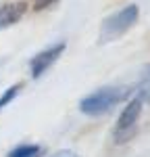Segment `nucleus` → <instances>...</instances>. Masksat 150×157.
Masks as SVG:
<instances>
[{
  "label": "nucleus",
  "instance_id": "1",
  "mask_svg": "<svg viewBox=\"0 0 150 157\" xmlns=\"http://www.w3.org/2000/svg\"><path fill=\"white\" fill-rule=\"evenodd\" d=\"M127 97H129V88L125 86H104L81 98L79 111L86 115H102V113H109L115 105L123 103Z\"/></svg>",
  "mask_w": 150,
  "mask_h": 157
},
{
  "label": "nucleus",
  "instance_id": "2",
  "mask_svg": "<svg viewBox=\"0 0 150 157\" xmlns=\"http://www.w3.org/2000/svg\"><path fill=\"white\" fill-rule=\"evenodd\" d=\"M138 17H140V6L138 4H127L123 9H119L117 13L109 15L100 25L98 42L106 44V42H112V40L121 38L125 32H129L138 23Z\"/></svg>",
  "mask_w": 150,
  "mask_h": 157
},
{
  "label": "nucleus",
  "instance_id": "3",
  "mask_svg": "<svg viewBox=\"0 0 150 157\" xmlns=\"http://www.w3.org/2000/svg\"><path fill=\"white\" fill-rule=\"evenodd\" d=\"M142 103L144 101L140 97H136L123 107L119 120H117V126H115V143H125V138H129L134 134V130L138 126V120L142 115Z\"/></svg>",
  "mask_w": 150,
  "mask_h": 157
},
{
  "label": "nucleus",
  "instance_id": "4",
  "mask_svg": "<svg viewBox=\"0 0 150 157\" xmlns=\"http://www.w3.org/2000/svg\"><path fill=\"white\" fill-rule=\"evenodd\" d=\"M62 52H65V42H59V44H54V46H50V48L40 50L36 57L29 61L31 78H40V75H44V73H46L50 67L59 61V57H61Z\"/></svg>",
  "mask_w": 150,
  "mask_h": 157
},
{
  "label": "nucleus",
  "instance_id": "5",
  "mask_svg": "<svg viewBox=\"0 0 150 157\" xmlns=\"http://www.w3.org/2000/svg\"><path fill=\"white\" fill-rule=\"evenodd\" d=\"M27 11V4L25 2H6V4H0V29H6L15 25Z\"/></svg>",
  "mask_w": 150,
  "mask_h": 157
},
{
  "label": "nucleus",
  "instance_id": "6",
  "mask_svg": "<svg viewBox=\"0 0 150 157\" xmlns=\"http://www.w3.org/2000/svg\"><path fill=\"white\" fill-rule=\"evenodd\" d=\"M138 97L142 101H148L150 103V65H146L142 69L140 82H138Z\"/></svg>",
  "mask_w": 150,
  "mask_h": 157
},
{
  "label": "nucleus",
  "instance_id": "7",
  "mask_svg": "<svg viewBox=\"0 0 150 157\" xmlns=\"http://www.w3.org/2000/svg\"><path fill=\"white\" fill-rule=\"evenodd\" d=\"M40 153H42V149L38 145H21L17 149H12L6 157H38Z\"/></svg>",
  "mask_w": 150,
  "mask_h": 157
},
{
  "label": "nucleus",
  "instance_id": "8",
  "mask_svg": "<svg viewBox=\"0 0 150 157\" xmlns=\"http://www.w3.org/2000/svg\"><path fill=\"white\" fill-rule=\"evenodd\" d=\"M19 90H21V86H11V88H9V90H6V92H4V94H2V97H0V109L2 107H6V105H9V103H11L12 98L17 97V92H19Z\"/></svg>",
  "mask_w": 150,
  "mask_h": 157
},
{
  "label": "nucleus",
  "instance_id": "9",
  "mask_svg": "<svg viewBox=\"0 0 150 157\" xmlns=\"http://www.w3.org/2000/svg\"><path fill=\"white\" fill-rule=\"evenodd\" d=\"M50 157H81V155H77L73 151H67V149H61V151H54Z\"/></svg>",
  "mask_w": 150,
  "mask_h": 157
},
{
  "label": "nucleus",
  "instance_id": "10",
  "mask_svg": "<svg viewBox=\"0 0 150 157\" xmlns=\"http://www.w3.org/2000/svg\"><path fill=\"white\" fill-rule=\"evenodd\" d=\"M52 2H54V0H34V9H46Z\"/></svg>",
  "mask_w": 150,
  "mask_h": 157
}]
</instances>
